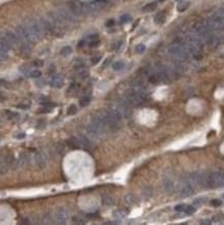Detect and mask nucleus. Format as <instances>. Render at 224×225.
<instances>
[{
  "label": "nucleus",
  "mask_w": 224,
  "mask_h": 225,
  "mask_svg": "<svg viewBox=\"0 0 224 225\" xmlns=\"http://www.w3.org/2000/svg\"><path fill=\"white\" fill-rule=\"evenodd\" d=\"M18 163H19V165L22 166V167H25L26 165H28V163H29V155L27 153L21 154Z\"/></svg>",
  "instance_id": "19"
},
{
  "label": "nucleus",
  "mask_w": 224,
  "mask_h": 225,
  "mask_svg": "<svg viewBox=\"0 0 224 225\" xmlns=\"http://www.w3.org/2000/svg\"><path fill=\"white\" fill-rule=\"evenodd\" d=\"M124 99L131 106H139L146 101V96L144 92H139L134 89H130L124 93Z\"/></svg>",
  "instance_id": "2"
},
{
  "label": "nucleus",
  "mask_w": 224,
  "mask_h": 225,
  "mask_svg": "<svg viewBox=\"0 0 224 225\" xmlns=\"http://www.w3.org/2000/svg\"><path fill=\"white\" fill-rule=\"evenodd\" d=\"M130 21H131V16H129V15H124L121 18V22L123 24L128 23V22H130Z\"/></svg>",
  "instance_id": "39"
},
{
  "label": "nucleus",
  "mask_w": 224,
  "mask_h": 225,
  "mask_svg": "<svg viewBox=\"0 0 224 225\" xmlns=\"http://www.w3.org/2000/svg\"><path fill=\"white\" fill-rule=\"evenodd\" d=\"M10 164H8L7 157L3 156L2 160L0 161V175H4L8 170H10Z\"/></svg>",
  "instance_id": "16"
},
{
  "label": "nucleus",
  "mask_w": 224,
  "mask_h": 225,
  "mask_svg": "<svg viewBox=\"0 0 224 225\" xmlns=\"http://www.w3.org/2000/svg\"><path fill=\"white\" fill-rule=\"evenodd\" d=\"M189 6H190V2L186 1L185 3H182V4L178 5V12H185L186 10H188Z\"/></svg>",
  "instance_id": "33"
},
{
  "label": "nucleus",
  "mask_w": 224,
  "mask_h": 225,
  "mask_svg": "<svg viewBox=\"0 0 224 225\" xmlns=\"http://www.w3.org/2000/svg\"><path fill=\"white\" fill-rule=\"evenodd\" d=\"M114 108L117 110V111L121 113V115L123 117H129L132 114V109H131V105H130L128 102L125 100L124 98L119 99L118 101L116 102L115 107Z\"/></svg>",
  "instance_id": "8"
},
{
  "label": "nucleus",
  "mask_w": 224,
  "mask_h": 225,
  "mask_svg": "<svg viewBox=\"0 0 224 225\" xmlns=\"http://www.w3.org/2000/svg\"><path fill=\"white\" fill-rule=\"evenodd\" d=\"M34 163L39 169H44L46 167V158L42 153L37 152L34 155Z\"/></svg>",
  "instance_id": "14"
},
{
  "label": "nucleus",
  "mask_w": 224,
  "mask_h": 225,
  "mask_svg": "<svg viewBox=\"0 0 224 225\" xmlns=\"http://www.w3.org/2000/svg\"><path fill=\"white\" fill-rule=\"evenodd\" d=\"M108 1H110V0H108Z\"/></svg>",
  "instance_id": "53"
},
{
  "label": "nucleus",
  "mask_w": 224,
  "mask_h": 225,
  "mask_svg": "<svg viewBox=\"0 0 224 225\" xmlns=\"http://www.w3.org/2000/svg\"><path fill=\"white\" fill-rule=\"evenodd\" d=\"M52 219H51V216L50 215H46L44 217V223H46V224H51L52 223Z\"/></svg>",
  "instance_id": "45"
},
{
  "label": "nucleus",
  "mask_w": 224,
  "mask_h": 225,
  "mask_svg": "<svg viewBox=\"0 0 224 225\" xmlns=\"http://www.w3.org/2000/svg\"><path fill=\"white\" fill-rule=\"evenodd\" d=\"M194 192H195L194 188L189 184L187 179H185L183 184L180 185V187H178V193L182 197H189L193 194Z\"/></svg>",
  "instance_id": "11"
},
{
  "label": "nucleus",
  "mask_w": 224,
  "mask_h": 225,
  "mask_svg": "<svg viewBox=\"0 0 224 225\" xmlns=\"http://www.w3.org/2000/svg\"><path fill=\"white\" fill-rule=\"evenodd\" d=\"M125 202H126L128 205H136L138 203V198L136 197V195L134 194H127L125 196Z\"/></svg>",
  "instance_id": "18"
},
{
  "label": "nucleus",
  "mask_w": 224,
  "mask_h": 225,
  "mask_svg": "<svg viewBox=\"0 0 224 225\" xmlns=\"http://www.w3.org/2000/svg\"><path fill=\"white\" fill-rule=\"evenodd\" d=\"M176 1H180V0H176Z\"/></svg>",
  "instance_id": "52"
},
{
  "label": "nucleus",
  "mask_w": 224,
  "mask_h": 225,
  "mask_svg": "<svg viewBox=\"0 0 224 225\" xmlns=\"http://www.w3.org/2000/svg\"><path fill=\"white\" fill-rule=\"evenodd\" d=\"M157 2H149L147 3V4H145L144 6H143V8H142V10L143 12H145V13H149V12H154L156 8H157Z\"/></svg>",
  "instance_id": "24"
},
{
  "label": "nucleus",
  "mask_w": 224,
  "mask_h": 225,
  "mask_svg": "<svg viewBox=\"0 0 224 225\" xmlns=\"http://www.w3.org/2000/svg\"><path fill=\"white\" fill-rule=\"evenodd\" d=\"M163 187H164L165 192H167L168 194H171L174 190V185H173V181L169 179H165L163 181Z\"/></svg>",
  "instance_id": "17"
},
{
  "label": "nucleus",
  "mask_w": 224,
  "mask_h": 225,
  "mask_svg": "<svg viewBox=\"0 0 224 225\" xmlns=\"http://www.w3.org/2000/svg\"><path fill=\"white\" fill-rule=\"evenodd\" d=\"M79 102H80V105H81L82 107L87 106L88 104L90 103V97L87 96V94H86V96H83L82 98L80 99V101H79Z\"/></svg>",
  "instance_id": "29"
},
{
  "label": "nucleus",
  "mask_w": 224,
  "mask_h": 225,
  "mask_svg": "<svg viewBox=\"0 0 224 225\" xmlns=\"http://www.w3.org/2000/svg\"><path fill=\"white\" fill-rule=\"evenodd\" d=\"M0 39H2L3 41H5L8 46L12 47H17L21 45V39L19 37V35L15 32L10 30H4L0 33Z\"/></svg>",
  "instance_id": "5"
},
{
  "label": "nucleus",
  "mask_w": 224,
  "mask_h": 225,
  "mask_svg": "<svg viewBox=\"0 0 224 225\" xmlns=\"http://www.w3.org/2000/svg\"><path fill=\"white\" fill-rule=\"evenodd\" d=\"M187 181L193 188H195L196 186L204 185V181H206V179H204V176H202V174L200 172H193V173H191L189 175V179Z\"/></svg>",
  "instance_id": "10"
},
{
  "label": "nucleus",
  "mask_w": 224,
  "mask_h": 225,
  "mask_svg": "<svg viewBox=\"0 0 224 225\" xmlns=\"http://www.w3.org/2000/svg\"><path fill=\"white\" fill-rule=\"evenodd\" d=\"M28 76L33 78V79H37V78H39L42 76V72L39 70H31Z\"/></svg>",
  "instance_id": "31"
},
{
  "label": "nucleus",
  "mask_w": 224,
  "mask_h": 225,
  "mask_svg": "<svg viewBox=\"0 0 224 225\" xmlns=\"http://www.w3.org/2000/svg\"><path fill=\"white\" fill-rule=\"evenodd\" d=\"M206 185L211 188H219L224 186V172H212L206 177Z\"/></svg>",
  "instance_id": "6"
},
{
  "label": "nucleus",
  "mask_w": 224,
  "mask_h": 225,
  "mask_svg": "<svg viewBox=\"0 0 224 225\" xmlns=\"http://www.w3.org/2000/svg\"><path fill=\"white\" fill-rule=\"evenodd\" d=\"M196 211V207H193V205H186L185 209H184V212L186 215H192V214H194Z\"/></svg>",
  "instance_id": "28"
},
{
  "label": "nucleus",
  "mask_w": 224,
  "mask_h": 225,
  "mask_svg": "<svg viewBox=\"0 0 224 225\" xmlns=\"http://www.w3.org/2000/svg\"><path fill=\"white\" fill-rule=\"evenodd\" d=\"M127 215H128V211L125 210V209H118V210L113 212V217L116 218V219H123Z\"/></svg>",
  "instance_id": "22"
},
{
  "label": "nucleus",
  "mask_w": 224,
  "mask_h": 225,
  "mask_svg": "<svg viewBox=\"0 0 224 225\" xmlns=\"http://www.w3.org/2000/svg\"><path fill=\"white\" fill-rule=\"evenodd\" d=\"M63 78L60 75H53L49 81V84L54 88H61L63 86Z\"/></svg>",
  "instance_id": "15"
},
{
  "label": "nucleus",
  "mask_w": 224,
  "mask_h": 225,
  "mask_svg": "<svg viewBox=\"0 0 224 225\" xmlns=\"http://www.w3.org/2000/svg\"><path fill=\"white\" fill-rule=\"evenodd\" d=\"M101 58H102V57H101V56H95V57H93V58H91V63H93V65H97L98 62H100V61H101Z\"/></svg>",
  "instance_id": "44"
},
{
  "label": "nucleus",
  "mask_w": 224,
  "mask_h": 225,
  "mask_svg": "<svg viewBox=\"0 0 224 225\" xmlns=\"http://www.w3.org/2000/svg\"><path fill=\"white\" fill-rule=\"evenodd\" d=\"M69 217V212L65 207H58L55 211L54 220L57 224H65Z\"/></svg>",
  "instance_id": "9"
},
{
  "label": "nucleus",
  "mask_w": 224,
  "mask_h": 225,
  "mask_svg": "<svg viewBox=\"0 0 224 225\" xmlns=\"http://www.w3.org/2000/svg\"><path fill=\"white\" fill-rule=\"evenodd\" d=\"M78 141L80 143V146L81 148H84V150H91L93 148V141L89 137H86L84 135H79L77 137Z\"/></svg>",
  "instance_id": "13"
},
{
  "label": "nucleus",
  "mask_w": 224,
  "mask_h": 225,
  "mask_svg": "<svg viewBox=\"0 0 224 225\" xmlns=\"http://www.w3.org/2000/svg\"><path fill=\"white\" fill-rule=\"evenodd\" d=\"M86 132L90 139H102L107 134V130L90 122V124L86 127Z\"/></svg>",
  "instance_id": "4"
},
{
  "label": "nucleus",
  "mask_w": 224,
  "mask_h": 225,
  "mask_svg": "<svg viewBox=\"0 0 224 225\" xmlns=\"http://www.w3.org/2000/svg\"><path fill=\"white\" fill-rule=\"evenodd\" d=\"M202 203H204V199H202V198H198V199L194 200V205H195L196 207H199V205H201Z\"/></svg>",
  "instance_id": "46"
},
{
  "label": "nucleus",
  "mask_w": 224,
  "mask_h": 225,
  "mask_svg": "<svg viewBox=\"0 0 224 225\" xmlns=\"http://www.w3.org/2000/svg\"><path fill=\"white\" fill-rule=\"evenodd\" d=\"M5 115L6 117L10 119H15L17 117H19V113L18 112H14V111H10V110H5Z\"/></svg>",
  "instance_id": "30"
},
{
  "label": "nucleus",
  "mask_w": 224,
  "mask_h": 225,
  "mask_svg": "<svg viewBox=\"0 0 224 225\" xmlns=\"http://www.w3.org/2000/svg\"><path fill=\"white\" fill-rule=\"evenodd\" d=\"M211 223V221H201L200 224H210Z\"/></svg>",
  "instance_id": "51"
},
{
  "label": "nucleus",
  "mask_w": 224,
  "mask_h": 225,
  "mask_svg": "<svg viewBox=\"0 0 224 225\" xmlns=\"http://www.w3.org/2000/svg\"><path fill=\"white\" fill-rule=\"evenodd\" d=\"M83 67H86V65H85L84 61H82V60H77V61L75 62V65H74L75 71L80 70V69H83Z\"/></svg>",
  "instance_id": "32"
},
{
  "label": "nucleus",
  "mask_w": 224,
  "mask_h": 225,
  "mask_svg": "<svg viewBox=\"0 0 224 225\" xmlns=\"http://www.w3.org/2000/svg\"><path fill=\"white\" fill-rule=\"evenodd\" d=\"M67 144L69 145L71 148H74V150H79V148H81L77 137H71L70 139L67 141Z\"/></svg>",
  "instance_id": "20"
},
{
  "label": "nucleus",
  "mask_w": 224,
  "mask_h": 225,
  "mask_svg": "<svg viewBox=\"0 0 224 225\" xmlns=\"http://www.w3.org/2000/svg\"><path fill=\"white\" fill-rule=\"evenodd\" d=\"M102 201H103L104 205H107V207H111V205H113L114 202H115L114 201V199L110 196V195H103V197H102Z\"/></svg>",
  "instance_id": "23"
},
{
  "label": "nucleus",
  "mask_w": 224,
  "mask_h": 225,
  "mask_svg": "<svg viewBox=\"0 0 224 225\" xmlns=\"http://www.w3.org/2000/svg\"><path fill=\"white\" fill-rule=\"evenodd\" d=\"M67 7L76 17H84V16L90 15L87 4L80 2L79 0H70L67 2Z\"/></svg>",
  "instance_id": "3"
},
{
  "label": "nucleus",
  "mask_w": 224,
  "mask_h": 225,
  "mask_svg": "<svg viewBox=\"0 0 224 225\" xmlns=\"http://www.w3.org/2000/svg\"><path fill=\"white\" fill-rule=\"evenodd\" d=\"M167 52L172 58L178 61H186L191 56L190 52L187 49V47L184 45L183 41H176V43L171 44L168 47Z\"/></svg>",
  "instance_id": "1"
},
{
  "label": "nucleus",
  "mask_w": 224,
  "mask_h": 225,
  "mask_svg": "<svg viewBox=\"0 0 224 225\" xmlns=\"http://www.w3.org/2000/svg\"><path fill=\"white\" fill-rule=\"evenodd\" d=\"M121 45H123V41H117V43H116V44L113 46V49H114V50H118L119 48H121Z\"/></svg>",
  "instance_id": "47"
},
{
  "label": "nucleus",
  "mask_w": 224,
  "mask_h": 225,
  "mask_svg": "<svg viewBox=\"0 0 224 225\" xmlns=\"http://www.w3.org/2000/svg\"><path fill=\"white\" fill-rule=\"evenodd\" d=\"M72 51L73 50L70 46H65L60 50V55L63 56V57H67V56H69L70 54H72Z\"/></svg>",
  "instance_id": "26"
},
{
  "label": "nucleus",
  "mask_w": 224,
  "mask_h": 225,
  "mask_svg": "<svg viewBox=\"0 0 224 225\" xmlns=\"http://www.w3.org/2000/svg\"><path fill=\"white\" fill-rule=\"evenodd\" d=\"M6 84V81L4 79H0V86H4Z\"/></svg>",
  "instance_id": "49"
},
{
  "label": "nucleus",
  "mask_w": 224,
  "mask_h": 225,
  "mask_svg": "<svg viewBox=\"0 0 224 225\" xmlns=\"http://www.w3.org/2000/svg\"><path fill=\"white\" fill-rule=\"evenodd\" d=\"M56 12L58 13V15L61 17V19L65 22L67 25H71L77 22V17L71 12V10L67 6H59L57 8Z\"/></svg>",
  "instance_id": "7"
},
{
  "label": "nucleus",
  "mask_w": 224,
  "mask_h": 225,
  "mask_svg": "<svg viewBox=\"0 0 224 225\" xmlns=\"http://www.w3.org/2000/svg\"><path fill=\"white\" fill-rule=\"evenodd\" d=\"M211 203H212V205H213V207H220V205H222V201H221V200H219V199H213L211 201Z\"/></svg>",
  "instance_id": "41"
},
{
  "label": "nucleus",
  "mask_w": 224,
  "mask_h": 225,
  "mask_svg": "<svg viewBox=\"0 0 224 225\" xmlns=\"http://www.w3.org/2000/svg\"><path fill=\"white\" fill-rule=\"evenodd\" d=\"M166 20V14L165 12H160L157 15L155 16V23L158 24V25H161L163 24Z\"/></svg>",
  "instance_id": "21"
},
{
  "label": "nucleus",
  "mask_w": 224,
  "mask_h": 225,
  "mask_svg": "<svg viewBox=\"0 0 224 225\" xmlns=\"http://www.w3.org/2000/svg\"><path fill=\"white\" fill-rule=\"evenodd\" d=\"M114 24H115V21L114 20H109L107 23H106V26L107 27H112V26H114Z\"/></svg>",
  "instance_id": "48"
},
{
  "label": "nucleus",
  "mask_w": 224,
  "mask_h": 225,
  "mask_svg": "<svg viewBox=\"0 0 224 225\" xmlns=\"http://www.w3.org/2000/svg\"><path fill=\"white\" fill-rule=\"evenodd\" d=\"M73 223H75V224H84L85 221L79 217H74L73 218Z\"/></svg>",
  "instance_id": "40"
},
{
  "label": "nucleus",
  "mask_w": 224,
  "mask_h": 225,
  "mask_svg": "<svg viewBox=\"0 0 224 225\" xmlns=\"http://www.w3.org/2000/svg\"><path fill=\"white\" fill-rule=\"evenodd\" d=\"M124 67H125V62L121 61V60L113 62V65H112V69H113L114 71H121V70H123Z\"/></svg>",
  "instance_id": "27"
},
{
  "label": "nucleus",
  "mask_w": 224,
  "mask_h": 225,
  "mask_svg": "<svg viewBox=\"0 0 224 225\" xmlns=\"http://www.w3.org/2000/svg\"><path fill=\"white\" fill-rule=\"evenodd\" d=\"M77 76L81 79H86L88 77V71L86 70V67H83V69H80V70H77Z\"/></svg>",
  "instance_id": "25"
},
{
  "label": "nucleus",
  "mask_w": 224,
  "mask_h": 225,
  "mask_svg": "<svg viewBox=\"0 0 224 225\" xmlns=\"http://www.w3.org/2000/svg\"><path fill=\"white\" fill-rule=\"evenodd\" d=\"M223 196H224V195H223Z\"/></svg>",
  "instance_id": "54"
},
{
  "label": "nucleus",
  "mask_w": 224,
  "mask_h": 225,
  "mask_svg": "<svg viewBox=\"0 0 224 225\" xmlns=\"http://www.w3.org/2000/svg\"><path fill=\"white\" fill-rule=\"evenodd\" d=\"M185 207H186L185 205H176V207H174V211H175V212H178V213L184 212V209H185Z\"/></svg>",
  "instance_id": "42"
},
{
  "label": "nucleus",
  "mask_w": 224,
  "mask_h": 225,
  "mask_svg": "<svg viewBox=\"0 0 224 225\" xmlns=\"http://www.w3.org/2000/svg\"><path fill=\"white\" fill-rule=\"evenodd\" d=\"M20 71H21V73H23L25 75H29V73H30L31 70H29L28 65H23V67H20Z\"/></svg>",
  "instance_id": "38"
},
{
  "label": "nucleus",
  "mask_w": 224,
  "mask_h": 225,
  "mask_svg": "<svg viewBox=\"0 0 224 225\" xmlns=\"http://www.w3.org/2000/svg\"><path fill=\"white\" fill-rule=\"evenodd\" d=\"M144 51H145V46L143 44H139L135 47V52H136L137 54H141Z\"/></svg>",
  "instance_id": "34"
},
{
  "label": "nucleus",
  "mask_w": 224,
  "mask_h": 225,
  "mask_svg": "<svg viewBox=\"0 0 224 225\" xmlns=\"http://www.w3.org/2000/svg\"><path fill=\"white\" fill-rule=\"evenodd\" d=\"M108 2V0H93V2L87 3L89 13L93 14L95 13V12H99V10H102L104 7H106V5Z\"/></svg>",
  "instance_id": "12"
},
{
  "label": "nucleus",
  "mask_w": 224,
  "mask_h": 225,
  "mask_svg": "<svg viewBox=\"0 0 224 225\" xmlns=\"http://www.w3.org/2000/svg\"><path fill=\"white\" fill-rule=\"evenodd\" d=\"M67 112L69 115H74V114L77 113V107L75 106V105H71V106H69V108H67Z\"/></svg>",
  "instance_id": "35"
},
{
  "label": "nucleus",
  "mask_w": 224,
  "mask_h": 225,
  "mask_svg": "<svg viewBox=\"0 0 224 225\" xmlns=\"http://www.w3.org/2000/svg\"><path fill=\"white\" fill-rule=\"evenodd\" d=\"M25 137V134H19V135H17V138L18 139H22V138H24Z\"/></svg>",
  "instance_id": "50"
},
{
  "label": "nucleus",
  "mask_w": 224,
  "mask_h": 225,
  "mask_svg": "<svg viewBox=\"0 0 224 225\" xmlns=\"http://www.w3.org/2000/svg\"><path fill=\"white\" fill-rule=\"evenodd\" d=\"M43 65H44L43 60H39V59H35L31 62V65H33V67H43Z\"/></svg>",
  "instance_id": "37"
},
{
  "label": "nucleus",
  "mask_w": 224,
  "mask_h": 225,
  "mask_svg": "<svg viewBox=\"0 0 224 225\" xmlns=\"http://www.w3.org/2000/svg\"><path fill=\"white\" fill-rule=\"evenodd\" d=\"M99 44H100V41H99V39H93V41H89V43H88V46L89 47H97Z\"/></svg>",
  "instance_id": "43"
},
{
  "label": "nucleus",
  "mask_w": 224,
  "mask_h": 225,
  "mask_svg": "<svg viewBox=\"0 0 224 225\" xmlns=\"http://www.w3.org/2000/svg\"><path fill=\"white\" fill-rule=\"evenodd\" d=\"M152 193H153V191L149 187H146V188L142 191V194H143V196H144L145 198H148V197L152 196Z\"/></svg>",
  "instance_id": "36"
}]
</instances>
